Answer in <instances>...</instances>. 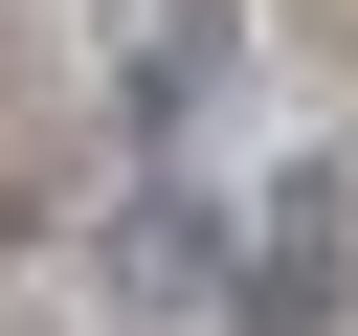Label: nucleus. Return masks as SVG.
I'll list each match as a JSON object with an SVG mask.
<instances>
[{
	"label": "nucleus",
	"mask_w": 358,
	"mask_h": 336,
	"mask_svg": "<svg viewBox=\"0 0 358 336\" xmlns=\"http://www.w3.org/2000/svg\"><path fill=\"white\" fill-rule=\"evenodd\" d=\"M90 269H112V314H157V336H179V314H224V269H246V224H224V202H201V179L157 157V179H134L112 224H90Z\"/></svg>",
	"instance_id": "nucleus-2"
},
{
	"label": "nucleus",
	"mask_w": 358,
	"mask_h": 336,
	"mask_svg": "<svg viewBox=\"0 0 358 336\" xmlns=\"http://www.w3.org/2000/svg\"><path fill=\"white\" fill-rule=\"evenodd\" d=\"M224 90V0H134V134L179 157V112Z\"/></svg>",
	"instance_id": "nucleus-3"
},
{
	"label": "nucleus",
	"mask_w": 358,
	"mask_h": 336,
	"mask_svg": "<svg viewBox=\"0 0 358 336\" xmlns=\"http://www.w3.org/2000/svg\"><path fill=\"white\" fill-rule=\"evenodd\" d=\"M336 314H358V179L291 157L268 224H246V269H224V336H336Z\"/></svg>",
	"instance_id": "nucleus-1"
}]
</instances>
